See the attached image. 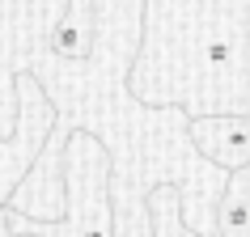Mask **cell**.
<instances>
[{
  "mask_svg": "<svg viewBox=\"0 0 250 237\" xmlns=\"http://www.w3.org/2000/svg\"><path fill=\"white\" fill-rule=\"evenodd\" d=\"M64 199L68 220L34 224L42 237H110V170L106 148L93 136L77 132L64 161Z\"/></svg>",
  "mask_w": 250,
  "mask_h": 237,
  "instance_id": "1",
  "label": "cell"
},
{
  "mask_svg": "<svg viewBox=\"0 0 250 237\" xmlns=\"http://www.w3.org/2000/svg\"><path fill=\"white\" fill-rule=\"evenodd\" d=\"M246 115L233 110V115H212V118H195L191 123V140L208 161L225 165V170H242L246 165Z\"/></svg>",
  "mask_w": 250,
  "mask_h": 237,
  "instance_id": "2",
  "label": "cell"
},
{
  "mask_svg": "<svg viewBox=\"0 0 250 237\" xmlns=\"http://www.w3.org/2000/svg\"><path fill=\"white\" fill-rule=\"evenodd\" d=\"M246 203H250V178H246V165L242 170H229V186H225V199H221V237H250V216H246Z\"/></svg>",
  "mask_w": 250,
  "mask_h": 237,
  "instance_id": "3",
  "label": "cell"
},
{
  "mask_svg": "<svg viewBox=\"0 0 250 237\" xmlns=\"http://www.w3.org/2000/svg\"><path fill=\"white\" fill-rule=\"evenodd\" d=\"M148 216H153V237H199L178 212V191L174 186H157L148 195Z\"/></svg>",
  "mask_w": 250,
  "mask_h": 237,
  "instance_id": "4",
  "label": "cell"
}]
</instances>
